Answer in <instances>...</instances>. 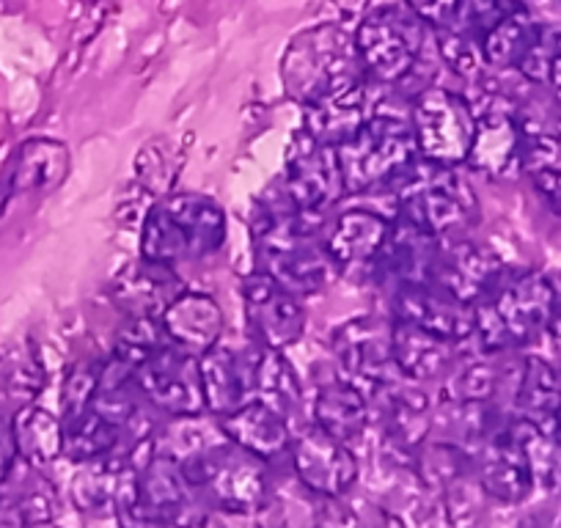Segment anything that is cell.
I'll return each instance as SVG.
<instances>
[{
    "instance_id": "obj_19",
    "label": "cell",
    "mask_w": 561,
    "mask_h": 528,
    "mask_svg": "<svg viewBox=\"0 0 561 528\" xmlns=\"http://www.w3.org/2000/svg\"><path fill=\"white\" fill-rule=\"evenodd\" d=\"M380 107V96L369 85V78H366L358 80V83L342 85V89L306 105L304 129L317 141L328 144V147H339V144L358 136Z\"/></svg>"
},
{
    "instance_id": "obj_12",
    "label": "cell",
    "mask_w": 561,
    "mask_h": 528,
    "mask_svg": "<svg viewBox=\"0 0 561 528\" xmlns=\"http://www.w3.org/2000/svg\"><path fill=\"white\" fill-rule=\"evenodd\" d=\"M289 457L300 484L325 501L344 498L358 482L360 466L355 449L328 435L314 422L293 433Z\"/></svg>"
},
{
    "instance_id": "obj_20",
    "label": "cell",
    "mask_w": 561,
    "mask_h": 528,
    "mask_svg": "<svg viewBox=\"0 0 561 528\" xmlns=\"http://www.w3.org/2000/svg\"><path fill=\"white\" fill-rule=\"evenodd\" d=\"M111 300L127 317H154L160 320L163 311L185 292V284L176 276L171 264L152 262V259L140 256L135 262L124 264L122 271L113 276Z\"/></svg>"
},
{
    "instance_id": "obj_31",
    "label": "cell",
    "mask_w": 561,
    "mask_h": 528,
    "mask_svg": "<svg viewBox=\"0 0 561 528\" xmlns=\"http://www.w3.org/2000/svg\"><path fill=\"white\" fill-rule=\"evenodd\" d=\"M415 479L433 493L444 495L473 473L471 451L457 440H424L410 460Z\"/></svg>"
},
{
    "instance_id": "obj_17",
    "label": "cell",
    "mask_w": 561,
    "mask_h": 528,
    "mask_svg": "<svg viewBox=\"0 0 561 528\" xmlns=\"http://www.w3.org/2000/svg\"><path fill=\"white\" fill-rule=\"evenodd\" d=\"M259 344H231L220 338L215 347L198 355L204 400L213 416H226L245 402L256 400Z\"/></svg>"
},
{
    "instance_id": "obj_4",
    "label": "cell",
    "mask_w": 561,
    "mask_h": 528,
    "mask_svg": "<svg viewBox=\"0 0 561 528\" xmlns=\"http://www.w3.org/2000/svg\"><path fill=\"white\" fill-rule=\"evenodd\" d=\"M180 468L196 501H202L209 509L251 515L267 506V462L231 444L226 435L187 455L185 460H180Z\"/></svg>"
},
{
    "instance_id": "obj_24",
    "label": "cell",
    "mask_w": 561,
    "mask_h": 528,
    "mask_svg": "<svg viewBox=\"0 0 561 528\" xmlns=\"http://www.w3.org/2000/svg\"><path fill=\"white\" fill-rule=\"evenodd\" d=\"M160 325H163L165 338H169L174 347L185 349V353L191 355H202L224 338L226 320L218 300L209 298V295L204 292H191V289H185V292L163 311Z\"/></svg>"
},
{
    "instance_id": "obj_27",
    "label": "cell",
    "mask_w": 561,
    "mask_h": 528,
    "mask_svg": "<svg viewBox=\"0 0 561 528\" xmlns=\"http://www.w3.org/2000/svg\"><path fill=\"white\" fill-rule=\"evenodd\" d=\"M69 174V149L53 138H31L14 152L7 174V198L47 193Z\"/></svg>"
},
{
    "instance_id": "obj_16",
    "label": "cell",
    "mask_w": 561,
    "mask_h": 528,
    "mask_svg": "<svg viewBox=\"0 0 561 528\" xmlns=\"http://www.w3.org/2000/svg\"><path fill=\"white\" fill-rule=\"evenodd\" d=\"M504 278V259L499 251L477 240L440 237L433 284L468 306H477Z\"/></svg>"
},
{
    "instance_id": "obj_6",
    "label": "cell",
    "mask_w": 561,
    "mask_h": 528,
    "mask_svg": "<svg viewBox=\"0 0 561 528\" xmlns=\"http://www.w3.org/2000/svg\"><path fill=\"white\" fill-rule=\"evenodd\" d=\"M430 25L399 0L371 7L355 25V47L366 78L377 85H397L413 74L427 45Z\"/></svg>"
},
{
    "instance_id": "obj_2",
    "label": "cell",
    "mask_w": 561,
    "mask_h": 528,
    "mask_svg": "<svg viewBox=\"0 0 561 528\" xmlns=\"http://www.w3.org/2000/svg\"><path fill=\"white\" fill-rule=\"evenodd\" d=\"M393 218L451 237L477 223L479 198L457 165L415 158L393 180Z\"/></svg>"
},
{
    "instance_id": "obj_41",
    "label": "cell",
    "mask_w": 561,
    "mask_h": 528,
    "mask_svg": "<svg viewBox=\"0 0 561 528\" xmlns=\"http://www.w3.org/2000/svg\"><path fill=\"white\" fill-rule=\"evenodd\" d=\"M366 9H369V0H322L320 23L344 25V28H347V23L358 25Z\"/></svg>"
},
{
    "instance_id": "obj_11",
    "label": "cell",
    "mask_w": 561,
    "mask_h": 528,
    "mask_svg": "<svg viewBox=\"0 0 561 528\" xmlns=\"http://www.w3.org/2000/svg\"><path fill=\"white\" fill-rule=\"evenodd\" d=\"M333 358L339 375L366 397L382 382L402 377L393 360V320L382 317H358L339 325L333 333Z\"/></svg>"
},
{
    "instance_id": "obj_3",
    "label": "cell",
    "mask_w": 561,
    "mask_h": 528,
    "mask_svg": "<svg viewBox=\"0 0 561 528\" xmlns=\"http://www.w3.org/2000/svg\"><path fill=\"white\" fill-rule=\"evenodd\" d=\"M226 213L215 198L180 193L160 198L140 226V256L176 267L202 262L224 248Z\"/></svg>"
},
{
    "instance_id": "obj_9",
    "label": "cell",
    "mask_w": 561,
    "mask_h": 528,
    "mask_svg": "<svg viewBox=\"0 0 561 528\" xmlns=\"http://www.w3.org/2000/svg\"><path fill=\"white\" fill-rule=\"evenodd\" d=\"M410 127H413L419 158L460 165L471 152L477 113L466 94L430 85L415 94L410 107Z\"/></svg>"
},
{
    "instance_id": "obj_42",
    "label": "cell",
    "mask_w": 561,
    "mask_h": 528,
    "mask_svg": "<svg viewBox=\"0 0 561 528\" xmlns=\"http://www.w3.org/2000/svg\"><path fill=\"white\" fill-rule=\"evenodd\" d=\"M18 444H14L12 418L0 413V487L12 479L14 466H18Z\"/></svg>"
},
{
    "instance_id": "obj_45",
    "label": "cell",
    "mask_w": 561,
    "mask_h": 528,
    "mask_svg": "<svg viewBox=\"0 0 561 528\" xmlns=\"http://www.w3.org/2000/svg\"><path fill=\"white\" fill-rule=\"evenodd\" d=\"M520 3H523V0H520Z\"/></svg>"
},
{
    "instance_id": "obj_35",
    "label": "cell",
    "mask_w": 561,
    "mask_h": 528,
    "mask_svg": "<svg viewBox=\"0 0 561 528\" xmlns=\"http://www.w3.org/2000/svg\"><path fill=\"white\" fill-rule=\"evenodd\" d=\"M517 369H520V360H517V366H510L501 364V353H484V358L471 360L457 375H451V380L446 382V400L495 402L506 388V382L515 380Z\"/></svg>"
},
{
    "instance_id": "obj_18",
    "label": "cell",
    "mask_w": 561,
    "mask_h": 528,
    "mask_svg": "<svg viewBox=\"0 0 561 528\" xmlns=\"http://www.w3.org/2000/svg\"><path fill=\"white\" fill-rule=\"evenodd\" d=\"M391 317L399 322L424 328V331L435 333V336L466 344L473 336L477 311H473V306L462 303L455 295L440 289L438 284L427 282L393 287Z\"/></svg>"
},
{
    "instance_id": "obj_1",
    "label": "cell",
    "mask_w": 561,
    "mask_h": 528,
    "mask_svg": "<svg viewBox=\"0 0 561 528\" xmlns=\"http://www.w3.org/2000/svg\"><path fill=\"white\" fill-rule=\"evenodd\" d=\"M559 289L542 273H520L499 284L482 303L473 306V347L488 355H506L537 342L548 328Z\"/></svg>"
},
{
    "instance_id": "obj_8",
    "label": "cell",
    "mask_w": 561,
    "mask_h": 528,
    "mask_svg": "<svg viewBox=\"0 0 561 528\" xmlns=\"http://www.w3.org/2000/svg\"><path fill=\"white\" fill-rule=\"evenodd\" d=\"M477 113L471 152L466 163L488 180H515L526 171V129H523L520 100L493 83L479 85L477 96H468Z\"/></svg>"
},
{
    "instance_id": "obj_37",
    "label": "cell",
    "mask_w": 561,
    "mask_h": 528,
    "mask_svg": "<svg viewBox=\"0 0 561 528\" xmlns=\"http://www.w3.org/2000/svg\"><path fill=\"white\" fill-rule=\"evenodd\" d=\"M517 7H523L520 0H460L455 20H451V25H446V28H455L460 31V34L471 36V39L482 42V36L488 34L499 20H504L510 12H515Z\"/></svg>"
},
{
    "instance_id": "obj_39",
    "label": "cell",
    "mask_w": 561,
    "mask_h": 528,
    "mask_svg": "<svg viewBox=\"0 0 561 528\" xmlns=\"http://www.w3.org/2000/svg\"><path fill=\"white\" fill-rule=\"evenodd\" d=\"M528 176H531L534 191L542 198L545 207H548L556 218H561V163L534 169L528 171Z\"/></svg>"
},
{
    "instance_id": "obj_43",
    "label": "cell",
    "mask_w": 561,
    "mask_h": 528,
    "mask_svg": "<svg viewBox=\"0 0 561 528\" xmlns=\"http://www.w3.org/2000/svg\"><path fill=\"white\" fill-rule=\"evenodd\" d=\"M548 91H550V96H553V102H556V111L561 113V36H559V45H556L553 64H550Z\"/></svg>"
},
{
    "instance_id": "obj_26",
    "label": "cell",
    "mask_w": 561,
    "mask_h": 528,
    "mask_svg": "<svg viewBox=\"0 0 561 528\" xmlns=\"http://www.w3.org/2000/svg\"><path fill=\"white\" fill-rule=\"evenodd\" d=\"M457 358H460V342L393 320V360L404 380L424 382L449 375Z\"/></svg>"
},
{
    "instance_id": "obj_21",
    "label": "cell",
    "mask_w": 561,
    "mask_h": 528,
    "mask_svg": "<svg viewBox=\"0 0 561 528\" xmlns=\"http://www.w3.org/2000/svg\"><path fill=\"white\" fill-rule=\"evenodd\" d=\"M391 226L393 220L380 213L347 209L333 220L322 242H325L328 256L333 259L339 273L375 271L377 259H380L388 234H391Z\"/></svg>"
},
{
    "instance_id": "obj_13",
    "label": "cell",
    "mask_w": 561,
    "mask_h": 528,
    "mask_svg": "<svg viewBox=\"0 0 561 528\" xmlns=\"http://www.w3.org/2000/svg\"><path fill=\"white\" fill-rule=\"evenodd\" d=\"M471 468L479 490L499 504H523L537 487L526 451L512 429V418H504L473 444Z\"/></svg>"
},
{
    "instance_id": "obj_5",
    "label": "cell",
    "mask_w": 561,
    "mask_h": 528,
    "mask_svg": "<svg viewBox=\"0 0 561 528\" xmlns=\"http://www.w3.org/2000/svg\"><path fill=\"white\" fill-rule=\"evenodd\" d=\"M358 80H366V72L355 47V31L344 25H311L289 42L280 58V83L304 107Z\"/></svg>"
},
{
    "instance_id": "obj_32",
    "label": "cell",
    "mask_w": 561,
    "mask_h": 528,
    "mask_svg": "<svg viewBox=\"0 0 561 528\" xmlns=\"http://www.w3.org/2000/svg\"><path fill=\"white\" fill-rule=\"evenodd\" d=\"M256 400L275 408L284 418H293L300 411V405H304V386H300L298 371L289 364L284 349L262 347L259 344Z\"/></svg>"
},
{
    "instance_id": "obj_38",
    "label": "cell",
    "mask_w": 561,
    "mask_h": 528,
    "mask_svg": "<svg viewBox=\"0 0 561 528\" xmlns=\"http://www.w3.org/2000/svg\"><path fill=\"white\" fill-rule=\"evenodd\" d=\"M102 366L100 360H83L75 366L64 380V397H61V411L64 416H75V413L85 411L94 400L96 388L102 380Z\"/></svg>"
},
{
    "instance_id": "obj_40",
    "label": "cell",
    "mask_w": 561,
    "mask_h": 528,
    "mask_svg": "<svg viewBox=\"0 0 561 528\" xmlns=\"http://www.w3.org/2000/svg\"><path fill=\"white\" fill-rule=\"evenodd\" d=\"M430 28H446L455 20L460 0H404Z\"/></svg>"
},
{
    "instance_id": "obj_34",
    "label": "cell",
    "mask_w": 561,
    "mask_h": 528,
    "mask_svg": "<svg viewBox=\"0 0 561 528\" xmlns=\"http://www.w3.org/2000/svg\"><path fill=\"white\" fill-rule=\"evenodd\" d=\"M539 25L534 23L531 14L523 7H517L515 12L506 14L504 20L493 25L488 34L482 36V58L488 67L495 69H512L517 72V67L523 64V58L528 56L531 45L537 42Z\"/></svg>"
},
{
    "instance_id": "obj_30",
    "label": "cell",
    "mask_w": 561,
    "mask_h": 528,
    "mask_svg": "<svg viewBox=\"0 0 561 528\" xmlns=\"http://www.w3.org/2000/svg\"><path fill=\"white\" fill-rule=\"evenodd\" d=\"M61 424L64 457L69 462H78V466L102 460V457L113 455L118 446H124V429L91 405L75 416H64Z\"/></svg>"
},
{
    "instance_id": "obj_14",
    "label": "cell",
    "mask_w": 561,
    "mask_h": 528,
    "mask_svg": "<svg viewBox=\"0 0 561 528\" xmlns=\"http://www.w3.org/2000/svg\"><path fill=\"white\" fill-rule=\"evenodd\" d=\"M284 169H287L284 187L300 209L322 213L339 198L347 196L336 147L317 141L306 129H300L298 136L289 141Z\"/></svg>"
},
{
    "instance_id": "obj_22",
    "label": "cell",
    "mask_w": 561,
    "mask_h": 528,
    "mask_svg": "<svg viewBox=\"0 0 561 528\" xmlns=\"http://www.w3.org/2000/svg\"><path fill=\"white\" fill-rule=\"evenodd\" d=\"M440 237L408 223V220L393 218L391 234L386 248L377 259L375 271L382 282L391 287L404 284H427L435 276V259H438Z\"/></svg>"
},
{
    "instance_id": "obj_33",
    "label": "cell",
    "mask_w": 561,
    "mask_h": 528,
    "mask_svg": "<svg viewBox=\"0 0 561 528\" xmlns=\"http://www.w3.org/2000/svg\"><path fill=\"white\" fill-rule=\"evenodd\" d=\"M47 382L42 353L31 338H9L0 344V393L9 400L34 402Z\"/></svg>"
},
{
    "instance_id": "obj_10",
    "label": "cell",
    "mask_w": 561,
    "mask_h": 528,
    "mask_svg": "<svg viewBox=\"0 0 561 528\" xmlns=\"http://www.w3.org/2000/svg\"><path fill=\"white\" fill-rule=\"evenodd\" d=\"M135 388L144 400L171 418H191L207 413L198 355L174 344H163L133 369Z\"/></svg>"
},
{
    "instance_id": "obj_28",
    "label": "cell",
    "mask_w": 561,
    "mask_h": 528,
    "mask_svg": "<svg viewBox=\"0 0 561 528\" xmlns=\"http://www.w3.org/2000/svg\"><path fill=\"white\" fill-rule=\"evenodd\" d=\"M12 427L18 457L34 471H42L64 457V424L45 408L25 402V408H20L12 418Z\"/></svg>"
},
{
    "instance_id": "obj_25",
    "label": "cell",
    "mask_w": 561,
    "mask_h": 528,
    "mask_svg": "<svg viewBox=\"0 0 561 528\" xmlns=\"http://www.w3.org/2000/svg\"><path fill=\"white\" fill-rule=\"evenodd\" d=\"M218 424L231 444L262 457L264 462H273L280 455H287L289 444H293L289 418L280 416L275 408L264 405L262 400L245 402L237 411L220 416Z\"/></svg>"
},
{
    "instance_id": "obj_44",
    "label": "cell",
    "mask_w": 561,
    "mask_h": 528,
    "mask_svg": "<svg viewBox=\"0 0 561 528\" xmlns=\"http://www.w3.org/2000/svg\"><path fill=\"white\" fill-rule=\"evenodd\" d=\"M545 333H548L550 342H553V347L561 353V295L556 298V309H553V314H550V322H548V328H545Z\"/></svg>"
},
{
    "instance_id": "obj_23",
    "label": "cell",
    "mask_w": 561,
    "mask_h": 528,
    "mask_svg": "<svg viewBox=\"0 0 561 528\" xmlns=\"http://www.w3.org/2000/svg\"><path fill=\"white\" fill-rule=\"evenodd\" d=\"M311 416H314L317 427L347 444L350 449H355L369 435L371 427V405L366 393L350 380H344L342 375L317 388Z\"/></svg>"
},
{
    "instance_id": "obj_7",
    "label": "cell",
    "mask_w": 561,
    "mask_h": 528,
    "mask_svg": "<svg viewBox=\"0 0 561 528\" xmlns=\"http://www.w3.org/2000/svg\"><path fill=\"white\" fill-rule=\"evenodd\" d=\"M336 154L344 187L350 196H355L397 180L419 158V149H415L410 118L386 113L380 107L358 136L339 144Z\"/></svg>"
},
{
    "instance_id": "obj_15",
    "label": "cell",
    "mask_w": 561,
    "mask_h": 528,
    "mask_svg": "<svg viewBox=\"0 0 561 528\" xmlns=\"http://www.w3.org/2000/svg\"><path fill=\"white\" fill-rule=\"evenodd\" d=\"M242 306L251 338L262 347L287 349L306 333V309L300 298L259 271L242 282Z\"/></svg>"
},
{
    "instance_id": "obj_36",
    "label": "cell",
    "mask_w": 561,
    "mask_h": 528,
    "mask_svg": "<svg viewBox=\"0 0 561 528\" xmlns=\"http://www.w3.org/2000/svg\"><path fill=\"white\" fill-rule=\"evenodd\" d=\"M435 45H438L440 61L460 78L479 80L482 67H488L482 58V45L471 36L460 34V31L435 28Z\"/></svg>"
},
{
    "instance_id": "obj_29",
    "label": "cell",
    "mask_w": 561,
    "mask_h": 528,
    "mask_svg": "<svg viewBox=\"0 0 561 528\" xmlns=\"http://www.w3.org/2000/svg\"><path fill=\"white\" fill-rule=\"evenodd\" d=\"M515 416L542 422L561 413V375L539 355L520 358L515 391H512Z\"/></svg>"
}]
</instances>
